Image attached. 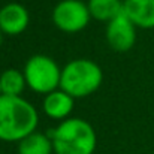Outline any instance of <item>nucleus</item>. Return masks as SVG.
<instances>
[{
    "label": "nucleus",
    "instance_id": "nucleus-3",
    "mask_svg": "<svg viewBox=\"0 0 154 154\" xmlns=\"http://www.w3.org/2000/svg\"><path fill=\"white\" fill-rule=\"evenodd\" d=\"M102 67L90 58H75L61 67L60 88L75 99H84L94 94L102 87Z\"/></svg>",
    "mask_w": 154,
    "mask_h": 154
},
{
    "label": "nucleus",
    "instance_id": "nucleus-7",
    "mask_svg": "<svg viewBox=\"0 0 154 154\" xmlns=\"http://www.w3.org/2000/svg\"><path fill=\"white\" fill-rule=\"evenodd\" d=\"M29 24L30 14L24 5L9 2L0 8V29L5 36H18L27 30Z\"/></svg>",
    "mask_w": 154,
    "mask_h": 154
},
{
    "label": "nucleus",
    "instance_id": "nucleus-2",
    "mask_svg": "<svg viewBox=\"0 0 154 154\" xmlns=\"http://www.w3.org/2000/svg\"><path fill=\"white\" fill-rule=\"evenodd\" d=\"M54 154H94L97 135L94 127L84 118L69 117L48 132Z\"/></svg>",
    "mask_w": 154,
    "mask_h": 154
},
{
    "label": "nucleus",
    "instance_id": "nucleus-15",
    "mask_svg": "<svg viewBox=\"0 0 154 154\" xmlns=\"http://www.w3.org/2000/svg\"><path fill=\"white\" fill-rule=\"evenodd\" d=\"M0 154H2V153H0Z\"/></svg>",
    "mask_w": 154,
    "mask_h": 154
},
{
    "label": "nucleus",
    "instance_id": "nucleus-10",
    "mask_svg": "<svg viewBox=\"0 0 154 154\" xmlns=\"http://www.w3.org/2000/svg\"><path fill=\"white\" fill-rule=\"evenodd\" d=\"M18 154H54L52 141L47 133L35 130L18 142Z\"/></svg>",
    "mask_w": 154,
    "mask_h": 154
},
{
    "label": "nucleus",
    "instance_id": "nucleus-6",
    "mask_svg": "<svg viewBox=\"0 0 154 154\" xmlns=\"http://www.w3.org/2000/svg\"><path fill=\"white\" fill-rule=\"evenodd\" d=\"M105 39L109 48H112L114 51H130L138 39V27L123 11L120 15L106 23Z\"/></svg>",
    "mask_w": 154,
    "mask_h": 154
},
{
    "label": "nucleus",
    "instance_id": "nucleus-1",
    "mask_svg": "<svg viewBox=\"0 0 154 154\" xmlns=\"http://www.w3.org/2000/svg\"><path fill=\"white\" fill-rule=\"evenodd\" d=\"M39 112L23 96H0V141L20 142L38 130Z\"/></svg>",
    "mask_w": 154,
    "mask_h": 154
},
{
    "label": "nucleus",
    "instance_id": "nucleus-5",
    "mask_svg": "<svg viewBox=\"0 0 154 154\" xmlns=\"http://www.w3.org/2000/svg\"><path fill=\"white\" fill-rule=\"evenodd\" d=\"M54 26L67 35H75L87 29L90 24L91 14L88 5L82 0H60L51 12Z\"/></svg>",
    "mask_w": 154,
    "mask_h": 154
},
{
    "label": "nucleus",
    "instance_id": "nucleus-13",
    "mask_svg": "<svg viewBox=\"0 0 154 154\" xmlns=\"http://www.w3.org/2000/svg\"><path fill=\"white\" fill-rule=\"evenodd\" d=\"M3 39H5V33H3L2 29H0V48H2V45H3Z\"/></svg>",
    "mask_w": 154,
    "mask_h": 154
},
{
    "label": "nucleus",
    "instance_id": "nucleus-12",
    "mask_svg": "<svg viewBox=\"0 0 154 154\" xmlns=\"http://www.w3.org/2000/svg\"><path fill=\"white\" fill-rule=\"evenodd\" d=\"M0 87L2 94L6 96H23L24 90L27 88L26 76L23 70L9 67L0 73Z\"/></svg>",
    "mask_w": 154,
    "mask_h": 154
},
{
    "label": "nucleus",
    "instance_id": "nucleus-9",
    "mask_svg": "<svg viewBox=\"0 0 154 154\" xmlns=\"http://www.w3.org/2000/svg\"><path fill=\"white\" fill-rule=\"evenodd\" d=\"M123 11L138 29H154V0H123Z\"/></svg>",
    "mask_w": 154,
    "mask_h": 154
},
{
    "label": "nucleus",
    "instance_id": "nucleus-4",
    "mask_svg": "<svg viewBox=\"0 0 154 154\" xmlns=\"http://www.w3.org/2000/svg\"><path fill=\"white\" fill-rule=\"evenodd\" d=\"M27 88L36 94H48L60 88L61 67L58 63L47 54L32 55L23 67Z\"/></svg>",
    "mask_w": 154,
    "mask_h": 154
},
{
    "label": "nucleus",
    "instance_id": "nucleus-8",
    "mask_svg": "<svg viewBox=\"0 0 154 154\" xmlns=\"http://www.w3.org/2000/svg\"><path fill=\"white\" fill-rule=\"evenodd\" d=\"M75 97L66 93L61 88H57L44 96L42 100V112L52 121H63L69 118L75 109Z\"/></svg>",
    "mask_w": 154,
    "mask_h": 154
},
{
    "label": "nucleus",
    "instance_id": "nucleus-14",
    "mask_svg": "<svg viewBox=\"0 0 154 154\" xmlns=\"http://www.w3.org/2000/svg\"><path fill=\"white\" fill-rule=\"evenodd\" d=\"M0 96H2V87H0Z\"/></svg>",
    "mask_w": 154,
    "mask_h": 154
},
{
    "label": "nucleus",
    "instance_id": "nucleus-11",
    "mask_svg": "<svg viewBox=\"0 0 154 154\" xmlns=\"http://www.w3.org/2000/svg\"><path fill=\"white\" fill-rule=\"evenodd\" d=\"M91 18L100 23H109L123 12V0H88Z\"/></svg>",
    "mask_w": 154,
    "mask_h": 154
}]
</instances>
